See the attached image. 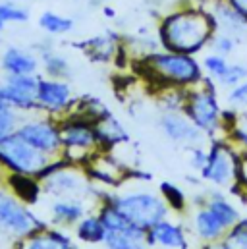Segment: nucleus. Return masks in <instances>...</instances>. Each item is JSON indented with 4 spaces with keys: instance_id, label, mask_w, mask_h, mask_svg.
<instances>
[{
    "instance_id": "nucleus-1",
    "label": "nucleus",
    "mask_w": 247,
    "mask_h": 249,
    "mask_svg": "<svg viewBox=\"0 0 247 249\" xmlns=\"http://www.w3.org/2000/svg\"><path fill=\"white\" fill-rule=\"evenodd\" d=\"M214 18L209 12L184 10L164 19L160 29L162 43L172 53L195 54L214 37Z\"/></svg>"
},
{
    "instance_id": "nucleus-2",
    "label": "nucleus",
    "mask_w": 247,
    "mask_h": 249,
    "mask_svg": "<svg viewBox=\"0 0 247 249\" xmlns=\"http://www.w3.org/2000/svg\"><path fill=\"white\" fill-rule=\"evenodd\" d=\"M242 160H244V155L238 151V147L230 139L228 141L214 139L209 149V160L201 170V176L203 180L214 186L234 189L240 186Z\"/></svg>"
},
{
    "instance_id": "nucleus-3",
    "label": "nucleus",
    "mask_w": 247,
    "mask_h": 249,
    "mask_svg": "<svg viewBox=\"0 0 247 249\" xmlns=\"http://www.w3.org/2000/svg\"><path fill=\"white\" fill-rule=\"evenodd\" d=\"M184 112L193 120V124L199 125L211 137L226 129L224 110L218 105L216 91L211 79H201V87H193L187 91V103H185Z\"/></svg>"
},
{
    "instance_id": "nucleus-4",
    "label": "nucleus",
    "mask_w": 247,
    "mask_h": 249,
    "mask_svg": "<svg viewBox=\"0 0 247 249\" xmlns=\"http://www.w3.org/2000/svg\"><path fill=\"white\" fill-rule=\"evenodd\" d=\"M124 214L139 228L151 230L160 220H166L168 216V203L164 197L153 193V191H133L120 195L112 201Z\"/></svg>"
},
{
    "instance_id": "nucleus-5",
    "label": "nucleus",
    "mask_w": 247,
    "mask_h": 249,
    "mask_svg": "<svg viewBox=\"0 0 247 249\" xmlns=\"http://www.w3.org/2000/svg\"><path fill=\"white\" fill-rule=\"evenodd\" d=\"M0 164L12 170L14 174H35L39 176L49 164L47 153L29 145L16 131L0 141Z\"/></svg>"
},
{
    "instance_id": "nucleus-6",
    "label": "nucleus",
    "mask_w": 247,
    "mask_h": 249,
    "mask_svg": "<svg viewBox=\"0 0 247 249\" xmlns=\"http://www.w3.org/2000/svg\"><path fill=\"white\" fill-rule=\"evenodd\" d=\"M149 66L159 79H162L166 85L172 87L197 85L203 79L201 66L191 54L172 53V51L164 54H153L149 58Z\"/></svg>"
},
{
    "instance_id": "nucleus-7",
    "label": "nucleus",
    "mask_w": 247,
    "mask_h": 249,
    "mask_svg": "<svg viewBox=\"0 0 247 249\" xmlns=\"http://www.w3.org/2000/svg\"><path fill=\"white\" fill-rule=\"evenodd\" d=\"M0 230L16 238H25L43 232L45 224H41L18 199L0 193Z\"/></svg>"
},
{
    "instance_id": "nucleus-8",
    "label": "nucleus",
    "mask_w": 247,
    "mask_h": 249,
    "mask_svg": "<svg viewBox=\"0 0 247 249\" xmlns=\"http://www.w3.org/2000/svg\"><path fill=\"white\" fill-rule=\"evenodd\" d=\"M160 129L170 141L185 145L189 149L203 145L209 137L199 125L193 124V120L185 112H164L160 118Z\"/></svg>"
},
{
    "instance_id": "nucleus-9",
    "label": "nucleus",
    "mask_w": 247,
    "mask_h": 249,
    "mask_svg": "<svg viewBox=\"0 0 247 249\" xmlns=\"http://www.w3.org/2000/svg\"><path fill=\"white\" fill-rule=\"evenodd\" d=\"M19 137H23L29 145H33L35 149L53 155L60 149L62 145V131L58 127L51 124V122H25L21 127H18L16 131Z\"/></svg>"
},
{
    "instance_id": "nucleus-10",
    "label": "nucleus",
    "mask_w": 247,
    "mask_h": 249,
    "mask_svg": "<svg viewBox=\"0 0 247 249\" xmlns=\"http://www.w3.org/2000/svg\"><path fill=\"white\" fill-rule=\"evenodd\" d=\"M193 230L197 234V238L203 244H214V242H222V238L226 236L228 228L226 224L207 207L201 205L195 214H193Z\"/></svg>"
},
{
    "instance_id": "nucleus-11",
    "label": "nucleus",
    "mask_w": 247,
    "mask_h": 249,
    "mask_svg": "<svg viewBox=\"0 0 247 249\" xmlns=\"http://www.w3.org/2000/svg\"><path fill=\"white\" fill-rule=\"evenodd\" d=\"M147 244L149 248H162V249H187V238L182 226L160 220L151 230H147Z\"/></svg>"
},
{
    "instance_id": "nucleus-12",
    "label": "nucleus",
    "mask_w": 247,
    "mask_h": 249,
    "mask_svg": "<svg viewBox=\"0 0 247 249\" xmlns=\"http://www.w3.org/2000/svg\"><path fill=\"white\" fill-rule=\"evenodd\" d=\"M70 87L64 81L56 79H41L39 81V91H37V103L45 110L58 112L64 110L70 105Z\"/></svg>"
},
{
    "instance_id": "nucleus-13",
    "label": "nucleus",
    "mask_w": 247,
    "mask_h": 249,
    "mask_svg": "<svg viewBox=\"0 0 247 249\" xmlns=\"http://www.w3.org/2000/svg\"><path fill=\"white\" fill-rule=\"evenodd\" d=\"M211 14L214 18L216 27L224 29V33L228 35H242L247 31V18L242 16L236 8L230 6L228 0H220L216 4L211 6Z\"/></svg>"
},
{
    "instance_id": "nucleus-14",
    "label": "nucleus",
    "mask_w": 247,
    "mask_h": 249,
    "mask_svg": "<svg viewBox=\"0 0 247 249\" xmlns=\"http://www.w3.org/2000/svg\"><path fill=\"white\" fill-rule=\"evenodd\" d=\"M106 249H147V230L131 224L124 230L106 232V238L103 242Z\"/></svg>"
},
{
    "instance_id": "nucleus-15",
    "label": "nucleus",
    "mask_w": 247,
    "mask_h": 249,
    "mask_svg": "<svg viewBox=\"0 0 247 249\" xmlns=\"http://www.w3.org/2000/svg\"><path fill=\"white\" fill-rule=\"evenodd\" d=\"M16 249H75L71 240L60 230H43L19 240Z\"/></svg>"
},
{
    "instance_id": "nucleus-16",
    "label": "nucleus",
    "mask_w": 247,
    "mask_h": 249,
    "mask_svg": "<svg viewBox=\"0 0 247 249\" xmlns=\"http://www.w3.org/2000/svg\"><path fill=\"white\" fill-rule=\"evenodd\" d=\"M97 131L87 124H68L62 129V143L66 147H77V149H87L95 143Z\"/></svg>"
},
{
    "instance_id": "nucleus-17",
    "label": "nucleus",
    "mask_w": 247,
    "mask_h": 249,
    "mask_svg": "<svg viewBox=\"0 0 247 249\" xmlns=\"http://www.w3.org/2000/svg\"><path fill=\"white\" fill-rule=\"evenodd\" d=\"M205 205L226 224L228 230H230L234 224H238V222L242 220V218H240V211H238L222 193H209Z\"/></svg>"
},
{
    "instance_id": "nucleus-18",
    "label": "nucleus",
    "mask_w": 247,
    "mask_h": 249,
    "mask_svg": "<svg viewBox=\"0 0 247 249\" xmlns=\"http://www.w3.org/2000/svg\"><path fill=\"white\" fill-rule=\"evenodd\" d=\"M2 68L10 75H25V73H33L37 70V60L23 51L10 49V51H6L4 58H2Z\"/></svg>"
},
{
    "instance_id": "nucleus-19",
    "label": "nucleus",
    "mask_w": 247,
    "mask_h": 249,
    "mask_svg": "<svg viewBox=\"0 0 247 249\" xmlns=\"http://www.w3.org/2000/svg\"><path fill=\"white\" fill-rule=\"evenodd\" d=\"M226 131L238 151L247 157V112H234L226 124Z\"/></svg>"
},
{
    "instance_id": "nucleus-20",
    "label": "nucleus",
    "mask_w": 247,
    "mask_h": 249,
    "mask_svg": "<svg viewBox=\"0 0 247 249\" xmlns=\"http://www.w3.org/2000/svg\"><path fill=\"white\" fill-rule=\"evenodd\" d=\"M79 184H81V178L77 174L62 170V168L56 170V172H53L51 176H47V189L53 191V193H58V195L77 191Z\"/></svg>"
},
{
    "instance_id": "nucleus-21",
    "label": "nucleus",
    "mask_w": 247,
    "mask_h": 249,
    "mask_svg": "<svg viewBox=\"0 0 247 249\" xmlns=\"http://www.w3.org/2000/svg\"><path fill=\"white\" fill-rule=\"evenodd\" d=\"M77 238L87 244H101L106 238V228L99 216H85L77 224Z\"/></svg>"
},
{
    "instance_id": "nucleus-22",
    "label": "nucleus",
    "mask_w": 247,
    "mask_h": 249,
    "mask_svg": "<svg viewBox=\"0 0 247 249\" xmlns=\"http://www.w3.org/2000/svg\"><path fill=\"white\" fill-rule=\"evenodd\" d=\"M53 216L60 224H73L83 218V205L73 199H60L53 205Z\"/></svg>"
},
{
    "instance_id": "nucleus-23",
    "label": "nucleus",
    "mask_w": 247,
    "mask_h": 249,
    "mask_svg": "<svg viewBox=\"0 0 247 249\" xmlns=\"http://www.w3.org/2000/svg\"><path fill=\"white\" fill-rule=\"evenodd\" d=\"M0 101L8 103L12 108H19V110H33V108L39 107L35 97H29V95L21 93V91H18L16 87H12L8 83L0 85Z\"/></svg>"
},
{
    "instance_id": "nucleus-24",
    "label": "nucleus",
    "mask_w": 247,
    "mask_h": 249,
    "mask_svg": "<svg viewBox=\"0 0 247 249\" xmlns=\"http://www.w3.org/2000/svg\"><path fill=\"white\" fill-rule=\"evenodd\" d=\"M10 184H12L14 193L18 195V199H21L25 203H37V199H39V186L27 174H14L10 178Z\"/></svg>"
},
{
    "instance_id": "nucleus-25",
    "label": "nucleus",
    "mask_w": 247,
    "mask_h": 249,
    "mask_svg": "<svg viewBox=\"0 0 247 249\" xmlns=\"http://www.w3.org/2000/svg\"><path fill=\"white\" fill-rule=\"evenodd\" d=\"M99 218H101V222L105 224V228H106V232H114V230H124V228H127V226H131L133 222L124 214L122 211L114 205V203H110V205H106L103 211H101V214H99Z\"/></svg>"
},
{
    "instance_id": "nucleus-26",
    "label": "nucleus",
    "mask_w": 247,
    "mask_h": 249,
    "mask_svg": "<svg viewBox=\"0 0 247 249\" xmlns=\"http://www.w3.org/2000/svg\"><path fill=\"white\" fill-rule=\"evenodd\" d=\"M222 244L226 249H247V220L234 224L222 238Z\"/></svg>"
},
{
    "instance_id": "nucleus-27",
    "label": "nucleus",
    "mask_w": 247,
    "mask_h": 249,
    "mask_svg": "<svg viewBox=\"0 0 247 249\" xmlns=\"http://www.w3.org/2000/svg\"><path fill=\"white\" fill-rule=\"evenodd\" d=\"M39 81L41 79H37L33 73H25V75H10L8 73V77H6L8 85H12L18 91H21L29 97H35V99H37V91H39Z\"/></svg>"
},
{
    "instance_id": "nucleus-28",
    "label": "nucleus",
    "mask_w": 247,
    "mask_h": 249,
    "mask_svg": "<svg viewBox=\"0 0 247 249\" xmlns=\"http://www.w3.org/2000/svg\"><path fill=\"white\" fill-rule=\"evenodd\" d=\"M41 27L47 29L49 33H66L71 29V21L68 18H62L58 14H53V12H45L41 16Z\"/></svg>"
},
{
    "instance_id": "nucleus-29",
    "label": "nucleus",
    "mask_w": 247,
    "mask_h": 249,
    "mask_svg": "<svg viewBox=\"0 0 247 249\" xmlns=\"http://www.w3.org/2000/svg\"><path fill=\"white\" fill-rule=\"evenodd\" d=\"M160 193H162V197H164V201L168 203L170 209H174V211H184L185 209V195L178 186L164 182L160 186Z\"/></svg>"
},
{
    "instance_id": "nucleus-30",
    "label": "nucleus",
    "mask_w": 247,
    "mask_h": 249,
    "mask_svg": "<svg viewBox=\"0 0 247 249\" xmlns=\"http://www.w3.org/2000/svg\"><path fill=\"white\" fill-rule=\"evenodd\" d=\"M203 66H205V70L209 71V75H211L212 79H216V81H218V79L228 71V68H230L226 56H220V54H216V53L211 54V56H207Z\"/></svg>"
},
{
    "instance_id": "nucleus-31",
    "label": "nucleus",
    "mask_w": 247,
    "mask_h": 249,
    "mask_svg": "<svg viewBox=\"0 0 247 249\" xmlns=\"http://www.w3.org/2000/svg\"><path fill=\"white\" fill-rule=\"evenodd\" d=\"M246 79H247V66H244V64H230L228 71L218 79V83L232 89V87H236L238 83H242Z\"/></svg>"
},
{
    "instance_id": "nucleus-32",
    "label": "nucleus",
    "mask_w": 247,
    "mask_h": 249,
    "mask_svg": "<svg viewBox=\"0 0 247 249\" xmlns=\"http://www.w3.org/2000/svg\"><path fill=\"white\" fill-rule=\"evenodd\" d=\"M236 43H238V41H236V37H234V35H228V33L214 35V37H212V41H211V45H212L214 53H216V54H220V56H228L230 53H234Z\"/></svg>"
},
{
    "instance_id": "nucleus-33",
    "label": "nucleus",
    "mask_w": 247,
    "mask_h": 249,
    "mask_svg": "<svg viewBox=\"0 0 247 249\" xmlns=\"http://www.w3.org/2000/svg\"><path fill=\"white\" fill-rule=\"evenodd\" d=\"M228 105H230L232 108H236V110H246L247 108V79L230 89V93H228Z\"/></svg>"
},
{
    "instance_id": "nucleus-34",
    "label": "nucleus",
    "mask_w": 247,
    "mask_h": 249,
    "mask_svg": "<svg viewBox=\"0 0 247 249\" xmlns=\"http://www.w3.org/2000/svg\"><path fill=\"white\" fill-rule=\"evenodd\" d=\"M14 129H16V114H14L12 107L0 108V141L6 139L8 135H12Z\"/></svg>"
},
{
    "instance_id": "nucleus-35",
    "label": "nucleus",
    "mask_w": 247,
    "mask_h": 249,
    "mask_svg": "<svg viewBox=\"0 0 247 249\" xmlns=\"http://www.w3.org/2000/svg\"><path fill=\"white\" fill-rule=\"evenodd\" d=\"M45 68L53 77H62L68 73V64L60 56L54 54H45Z\"/></svg>"
},
{
    "instance_id": "nucleus-36",
    "label": "nucleus",
    "mask_w": 247,
    "mask_h": 249,
    "mask_svg": "<svg viewBox=\"0 0 247 249\" xmlns=\"http://www.w3.org/2000/svg\"><path fill=\"white\" fill-rule=\"evenodd\" d=\"M27 12L12 4H0V21H25Z\"/></svg>"
},
{
    "instance_id": "nucleus-37",
    "label": "nucleus",
    "mask_w": 247,
    "mask_h": 249,
    "mask_svg": "<svg viewBox=\"0 0 247 249\" xmlns=\"http://www.w3.org/2000/svg\"><path fill=\"white\" fill-rule=\"evenodd\" d=\"M207 160H209V151L203 149V145H199V147H191V149H189V162H191V166H193L195 170L201 172V170L205 168Z\"/></svg>"
},
{
    "instance_id": "nucleus-38",
    "label": "nucleus",
    "mask_w": 247,
    "mask_h": 249,
    "mask_svg": "<svg viewBox=\"0 0 247 249\" xmlns=\"http://www.w3.org/2000/svg\"><path fill=\"white\" fill-rule=\"evenodd\" d=\"M228 2H230L232 8H236L242 16H246L247 18V0H228Z\"/></svg>"
},
{
    "instance_id": "nucleus-39",
    "label": "nucleus",
    "mask_w": 247,
    "mask_h": 249,
    "mask_svg": "<svg viewBox=\"0 0 247 249\" xmlns=\"http://www.w3.org/2000/svg\"><path fill=\"white\" fill-rule=\"evenodd\" d=\"M238 187H246L247 189V157H244V160H242V178H240V186Z\"/></svg>"
},
{
    "instance_id": "nucleus-40",
    "label": "nucleus",
    "mask_w": 247,
    "mask_h": 249,
    "mask_svg": "<svg viewBox=\"0 0 247 249\" xmlns=\"http://www.w3.org/2000/svg\"><path fill=\"white\" fill-rule=\"evenodd\" d=\"M201 249H226V246L222 242H214V244H205L201 246Z\"/></svg>"
},
{
    "instance_id": "nucleus-41",
    "label": "nucleus",
    "mask_w": 247,
    "mask_h": 249,
    "mask_svg": "<svg viewBox=\"0 0 247 249\" xmlns=\"http://www.w3.org/2000/svg\"><path fill=\"white\" fill-rule=\"evenodd\" d=\"M2 27H4V21H0V29H2Z\"/></svg>"
}]
</instances>
